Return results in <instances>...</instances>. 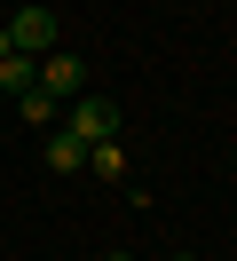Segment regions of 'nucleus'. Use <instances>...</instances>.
Here are the masks:
<instances>
[{
	"instance_id": "1",
	"label": "nucleus",
	"mask_w": 237,
	"mask_h": 261,
	"mask_svg": "<svg viewBox=\"0 0 237 261\" xmlns=\"http://www.w3.org/2000/svg\"><path fill=\"white\" fill-rule=\"evenodd\" d=\"M56 40H63L56 8H16V16H8V48L32 56V64H40V56H56Z\"/></svg>"
},
{
	"instance_id": "2",
	"label": "nucleus",
	"mask_w": 237,
	"mask_h": 261,
	"mask_svg": "<svg viewBox=\"0 0 237 261\" xmlns=\"http://www.w3.org/2000/svg\"><path fill=\"white\" fill-rule=\"evenodd\" d=\"M63 127H71L79 143H111V135H119V103H111V95H79Z\"/></svg>"
},
{
	"instance_id": "3",
	"label": "nucleus",
	"mask_w": 237,
	"mask_h": 261,
	"mask_svg": "<svg viewBox=\"0 0 237 261\" xmlns=\"http://www.w3.org/2000/svg\"><path fill=\"white\" fill-rule=\"evenodd\" d=\"M79 80H87V71H79V56H71V48L40 56V87H47L56 103H79Z\"/></svg>"
},
{
	"instance_id": "4",
	"label": "nucleus",
	"mask_w": 237,
	"mask_h": 261,
	"mask_svg": "<svg viewBox=\"0 0 237 261\" xmlns=\"http://www.w3.org/2000/svg\"><path fill=\"white\" fill-rule=\"evenodd\" d=\"M32 87H40V64H32V56H16V48H8V56H0V95L16 103V95H32Z\"/></svg>"
},
{
	"instance_id": "5",
	"label": "nucleus",
	"mask_w": 237,
	"mask_h": 261,
	"mask_svg": "<svg viewBox=\"0 0 237 261\" xmlns=\"http://www.w3.org/2000/svg\"><path fill=\"white\" fill-rule=\"evenodd\" d=\"M47 166H56V174H79V166H87V143H79L71 127H56L47 135Z\"/></svg>"
},
{
	"instance_id": "6",
	"label": "nucleus",
	"mask_w": 237,
	"mask_h": 261,
	"mask_svg": "<svg viewBox=\"0 0 237 261\" xmlns=\"http://www.w3.org/2000/svg\"><path fill=\"white\" fill-rule=\"evenodd\" d=\"M16 111H24L32 127H56V95H47V87H32V95H16Z\"/></svg>"
},
{
	"instance_id": "7",
	"label": "nucleus",
	"mask_w": 237,
	"mask_h": 261,
	"mask_svg": "<svg viewBox=\"0 0 237 261\" xmlns=\"http://www.w3.org/2000/svg\"><path fill=\"white\" fill-rule=\"evenodd\" d=\"M0 56H8V24H0Z\"/></svg>"
},
{
	"instance_id": "8",
	"label": "nucleus",
	"mask_w": 237,
	"mask_h": 261,
	"mask_svg": "<svg viewBox=\"0 0 237 261\" xmlns=\"http://www.w3.org/2000/svg\"><path fill=\"white\" fill-rule=\"evenodd\" d=\"M103 261H135V253H103Z\"/></svg>"
},
{
	"instance_id": "9",
	"label": "nucleus",
	"mask_w": 237,
	"mask_h": 261,
	"mask_svg": "<svg viewBox=\"0 0 237 261\" xmlns=\"http://www.w3.org/2000/svg\"><path fill=\"white\" fill-rule=\"evenodd\" d=\"M166 261H198V253H166Z\"/></svg>"
},
{
	"instance_id": "10",
	"label": "nucleus",
	"mask_w": 237,
	"mask_h": 261,
	"mask_svg": "<svg viewBox=\"0 0 237 261\" xmlns=\"http://www.w3.org/2000/svg\"><path fill=\"white\" fill-rule=\"evenodd\" d=\"M229 166H237V150H229Z\"/></svg>"
}]
</instances>
